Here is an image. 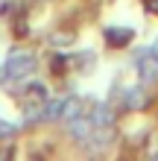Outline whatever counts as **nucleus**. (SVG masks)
<instances>
[{"instance_id":"nucleus-1","label":"nucleus","mask_w":158,"mask_h":161,"mask_svg":"<svg viewBox=\"0 0 158 161\" xmlns=\"http://www.w3.org/2000/svg\"><path fill=\"white\" fill-rule=\"evenodd\" d=\"M38 62H35L32 53H12L3 64V82H12V79H26L30 73H35Z\"/></svg>"},{"instance_id":"nucleus-2","label":"nucleus","mask_w":158,"mask_h":161,"mask_svg":"<svg viewBox=\"0 0 158 161\" xmlns=\"http://www.w3.org/2000/svg\"><path fill=\"white\" fill-rule=\"evenodd\" d=\"M138 76H141V82H155L158 79V56H155V50L138 53Z\"/></svg>"},{"instance_id":"nucleus-3","label":"nucleus","mask_w":158,"mask_h":161,"mask_svg":"<svg viewBox=\"0 0 158 161\" xmlns=\"http://www.w3.org/2000/svg\"><path fill=\"white\" fill-rule=\"evenodd\" d=\"M97 126L91 123V117L88 114H79V117H73V120H68V135L73 138V141H79V144H85V141L91 138V132H94Z\"/></svg>"},{"instance_id":"nucleus-4","label":"nucleus","mask_w":158,"mask_h":161,"mask_svg":"<svg viewBox=\"0 0 158 161\" xmlns=\"http://www.w3.org/2000/svg\"><path fill=\"white\" fill-rule=\"evenodd\" d=\"M85 144H88V149H106V147H111L114 144V129L111 126H97Z\"/></svg>"},{"instance_id":"nucleus-5","label":"nucleus","mask_w":158,"mask_h":161,"mask_svg":"<svg viewBox=\"0 0 158 161\" xmlns=\"http://www.w3.org/2000/svg\"><path fill=\"white\" fill-rule=\"evenodd\" d=\"M88 117H91L94 126H111V123H114V111H111V106H106V103H94Z\"/></svg>"},{"instance_id":"nucleus-6","label":"nucleus","mask_w":158,"mask_h":161,"mask_svg":"<svg viewBox=\"0 0 158 161\" xmlns=\"http://www.w3.org/2000/svg\"><path fill=\"white\" fill-rule=\"evenodd\" d=\"M135 38V30H129V26H123V30H106V41L111 47H123Z\"/></svg>"},{"instance_id":"nucleus-7","label":"nucleus","mask_w":158,"mask_h":161,"mask_svg":"<svg viewBox=\"0 0 158 161\" xmlns=\"http://www.w3.org/2000/svg\"><path fill=\"white\" fill-rule=\"evenodd\" d=\"M123 100H126V106H129V108H141V106H146V91L141 88V85H135V88H126V91H123Z\"/></svg>"},{"instance_id":"nucleus-8","label":"nucleus","mask_w":158,"mask_h":161,"mask_svg":"<svg viewBox=\"0 0 158 161\" xmlns=\"http://www.w3.org/2000/svg\"><path fill=\"white\" fill-rule=\"evenodd\" d=\"M82 106H85V103L76 100V97H73V100H64V106H62V117H64V120L79 117V114H82Z\"/></svg>"},{"instance_id":"nucleus-9","label":"nucleus","mask_w":158,"mask_h":161,"mask_svg":"<svg viewBox=\"0 0 158 161\" xmlns=\"http://www.w3.org/2000/svg\"><path fill=\"white\" fill-rule=\"evenodd\" d=\"M62 106H64L62 100L44 103V114H41V120H59V117H62Z\"/></svg>"},{"instance_id":"nucleus-10","label":"nucleus","mask_w":158,"mask_h":161,"mask_svg":"<svg viewBox=\"0 0 158 161\" xmlns=\"http://www.w3.org/2000/svg\"><path fill=\"white\" fill-rule=\"evenodd\" d=\"M44 114V106L41 103H30V106L24 108V123H35V120H41Z\"/></svg>"},{"instance_id":"nucleus-11","label":"nucleus","mask_w":158,"mask_h":161,"mask_svg":"<svg viewBox=\"0 0 158 161\" xmlns=\"http://www.w3.org/2000/svg\"><path fill=\"white\" fill-rule=\"evenodd\" d=\"M12 135H15V126L6 123V120H0V141H6V138H12Z\"/></svg>"},{"instance_id":"nucleus-12","label":"nucleus","mask_w":158,"mask_h":161,"mask_svg":"<svg viewBox=\"0 0 158 161\" xmlns=\"http://www.w3.org/2000/svg\"><path fill=\"white\" fill-rule=\"evenodd\" d=\"M152 50H155V56H158V41H155V47H152Z\"/></svg>"}]
</instances>
